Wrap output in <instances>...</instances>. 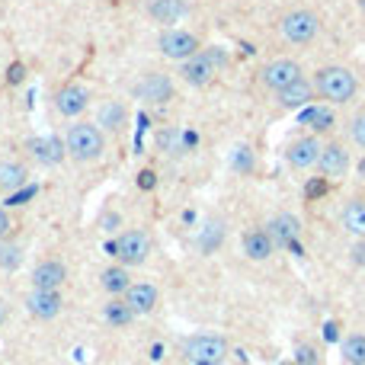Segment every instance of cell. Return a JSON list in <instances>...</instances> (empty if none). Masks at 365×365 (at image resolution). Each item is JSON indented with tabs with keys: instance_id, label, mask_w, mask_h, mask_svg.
I'll return each mask as SVG.
<instances>
[{
	"instance_id": "cell-1",
	"label": "cell",
	"mask_w": 365,
	"mask_h": 365,
	"mask_svg": "<svg viewBox=\"0 0 365 365\" xmlns=\"http://www.w3.org/2000/svg\"><path fill=\"white\" fill-rule=\"evenodd\" d=\"M314 90H317V97H324L327 103L343 106L359 93V77L349 68L327 64V68H321L314 74Z\"/></svg>"
},
{
	"instance_id": "cell-2",
	"label": "cell",
	"mask_w": 365,
	"mask_h": 365,
	"mask_svg": "<svg viewBox=\"0 0 365 365\" xmlns=\"http://www.w3.org/2000/svg\"><path fill=\"white\" fill-rule=\"evenodd\" d=\"M64 148H68V154L74 160H80V164L100 160L106 151V131L93 122H74V125H68Z\"/></svg>"
},
{
	"instance_id": "cell-3",
	"label": "cell",
	"mask_w": 365,
	"mask_h": 365,
	"mask_svg": "<svg viewBox=\"0 0 365 365\" xmlns=\"http://www.w3.org/2000/svg\"><path fill=\"white\" fill-rule=\"evenodd\" d=\"M279 32H282V39L289 42V45H298V49L311 45V42L317 39V32H321V16L308 7H295V10H289V13H282Z\"/></svg>"
},
{
	"instance_id": "cell-4",
	"label": "cell",
	"mask_w": 365,
	"mask_h": 365,
	"mask_svg": "<svg viewBox=\"0 0 365 365\" xmlns=\"http://www.w3.org/2000/svg\"><path fill=\"white\" fill-rule=\"evenodd\" d=\"M227 356V343L221 337L212 333H199V337H189L183 343V359L189 365H221Z\"/></svg>"
},
{
	"instance_id": "cell-5",
	"label": "cell",
	"mask_w": 365,
	"mask_h": 365,
	"mask_svg": "<svg viewBox=\"0 0 365 365\" xmlns=\"http://www.w3.org/2000/svg\"><path fill=\"white\" fill-rule=\"evenodd\" d=\"M116 256L122 266H141V263L151 256V234L148 231H122L116 241Z\"/></svg>"
},
{
	"instance_id": "cell-6",
	"label": "cell",
	"mask_w": 365,
	"mask_h": 365,
	"mask_svg": "<svg viewBox=\"0 0 365 365\" xmlns=\"http://www.w3.org/2000/svg\"><path fill=\"white\" fill-rule=\"evenodd\" d=\"M157 49H160V55L170 58V61H186V58H193L196 52L202 49V45H199V39H196L193 32L170 26V29H164V32H160Z\"/></svg>"
},
{
	"instance_id": "cell-7",
	"label": "cell",
	"mask_w": 365,
	"mask_h": 365,
	"mask_svg": "<svg viewBox=\"0 0 365 365\" xmlns=\"http://www.w3.org/2000/svg\"><path fill=\"white\" fill-rule=\"evenodd\" d=\"M218 74H221L218 64L208 58L205 49H199L193 58H186V61H179V77H183L189 87H208Z\"/></svg>"
},
{
	"instance_id": "cell-8",
	"label": "cell",
	"mask_w": 365,
	"mask_h": 365,
	"mask_svg": "<svg viewBox=\"0 0 365 365\" xmlns=\"http://www.w3.org/2000/svg\"><path fill=\"white\" fill-rule=\"evenodd\" d=\"M301 74V68H298V61H292V58H276V61L263 64L260 71V83L266 90H273V93H279V90H285L289 83H295Z\"/></svg>"
},
{
	"instance_id": "cell-9",
	"label": "cell",
	"mask_w": 365,
	"mask_h": 365,
	"mask_svg": "<svg viewBox=\"0 0 365 365\" xmlns=\"http://www.w3.org/2000/svg\"><path fill=\"white\" fill-rule=\"evenodd\" d=\"M135 97L145 100V103L164 106L173 100V80L167 74H160V71H151V74H145L135 83Z\"/></svg>"
},
{
	"instance_id": "cell-10",
	"label": "cell",
	"mask_w": 365,
	"mask_h": 365,
	"mask_svg": "<svg viewBox=\"0 0 365 365\" xmlns=\"http://www.w3.org/2000/svg\"><path fill=\"white\" fill-rule=\"evenodd\" d=\"M90 100H93V93H90L83 83H64L55 93V109L61 112L64 119H77L80 112H87Z\"/></svg>"
},
{
	"instance_id": "cell-11",
	"label": "cell",
	"mask_w": 365,
	"mask_h": 365,
	"mask_svg": "<svg viewBox=\"0 0 365 365\" xmlns=\"http://www.w3.org/2000/svg\"><path fill=\"white\" fill-rule=\"evenodd\" d=\"M321 138L317 135H304V138L292 141L289 151H285V157H289V164L295 167V170H308V167H317V157H321Z\"/></svg>"
},
{
	"instance_id": "cell-12",
	"label": "cell",
	"mask_w": 365,
	"mask_h": 365,
	"mask_svg": "<svg viewBox=\"0 0 365 365\" xmlns=\"http://www.w3.org/2000/svg\"><path fill=\"white\" fill-rule=\"evenodd\" d=\"M61 295H58V289H32L26 298V308L32 317H42V321H52V317L61 311Z\"/></svg>"
},
{
	"instance_id": "cell-13",
	"label": "cell",
	"mask_w": 365,
	"mask_h": 365,
	"mask_svg": "<svg viewBox=\"0 0 365 365\" xmlns=\"http://www.w3.org/2000/svg\"><path fill=\"white\" fill-rule=\"evenodd\" d=\"M122 298L128 301V308L135 311V314H151L160 301V292H157V285H151V282H131Z\"/></svg>"
},
{
	"instance_id": "cell-14",
	"label": "cell",
	"mask_w": 365,
	"mask_h": 365,
	"mask_svg": "<svg viewBox=\"0 0 365 365\" xmlns=\"http://www.w3.org/2000/svg\"><path fill=\"white\" fill-rule=\"evenodd\" d=\"M266 234L273 237V244L276 247H292V244H298V234H301V221L295 218V215H276V218L266 225Z\"/></svg>"
},
{
	"instance_id": "cell-15",
	"label": "cell",
	"mask_w": 365,
	"mask_h": 365,
	"mask_svg": "<svg viewBox=\"0 0 365 365\" xmlns=\"http://www.w3.org/2000/svg\"><path fill=\"white\" fill-rule=\"evenodd\" d=\"M317 170L321 176H343L349 170V151L343 145H324L321 148V157H317Z\"/></svg>"
},
{
	"instance_id": "cell-16",
	"label": "cell",
	"mask_w": 365,
	"mask_h": 365,
	"mask_svg": "<svg viewBox=\"0 0 365 365\" xmlns=\"http://www.w3.org/2000/svg\"><path fill=\"white\" fill-rule=\"evenodd\" d=\"M68 282V266L61 260H42L32 269V289H61Z\"/></svg>"
},
{
	"instance_id": "cell-17",
	"label": "cell",
	"mask_w": 365,
	"mask_h": 365,
	"mask_svg": "<svg viewBox=\"0 0 365 365\" xmlns=\"http://www.w3.org/2000/svg\"><path fill=\"white\" fill-rule=\"evenodd\" d=\"M314 80H308V77H298L295 83H289L285 90H279V103L285 106V109H304V106L314 100Z\"/></svg>"
},
{
	"instance_id": "cell-18",
	"label": "cell",
	"mask_w": 365,
	"mask_h": 365,
	"mask_svg": "<svg viewBox=\"0 0 365 365\" xmlns=\"http://www.w3.org/2000/svg\"><path fill=\"white\" fill-rule=\"evenodd\" d=\"M186 4L183 0H148V16L157 23H164V26H173V23H179L183 16H186Z\"/></svg>"
},
{
	"instance_id": "cell-19",
	"label": "cell",
	"mask_w": 365,
	"mask_h": 365,
	"mask_svg": "<svg viewBox=\"0 0 365 365\" xmlns=\"http://www.w3.org/2000/svg\"><path fill=\"white\" fill-rule=\"evenodd\" d=\"M241 247H244V253H247V260H253V263H263V260H269L273 256V237L266 234V231H247L244 234V241H241Z\"/></svg>"
},
{
	"instance_id": "cell-20",
	"label": "cell",
	"mask_w": 365,
	"mask_h": 365,
	"mask_svg": "<svg viewBox=\"0 0 365 365\" xmlns=\"http://www.w3.org/2000/svg\"><path fill=\"white\" fill-rule=\"evenodd\" d=\"M29 151H32L35 160L55 167V164H61L64 160L68 148H64V141H58V138H35V141H29Z\"/></svg>"
},
{
	"instance_id": "cell-21",
	"label": "cell",
	"mask_w": 365,
	"mask_h": 365,
	"mask_svg": "<svg viewBox=\"0 0 365 365\" xmlns=\"http://www.w3.org/2000/svg\"><path fill=\"white\" fill-rule=\"evenodd\" d=\"M301 125H308L311 131H330L333 125H337V116H333V109H327V106H304L301 109Z\"/></svg>"
},
{
	"instance_id": "cell-22",
	"label": "cell",
	"mask_w": 365,
	"mask_h": 365,
	"mask_svg": "<svg viewBox=\"0 0 365 365\" xmlns=\"http://www.w3.org/2000/svg\"><path fill=\"white\" fill-rule=\"evenodd\" d=\"M340 221H343V227L352 237H365V199H352L349 205L343 208Z\"/></svg>"
},
{
	"instance_id": "cell-23",
	"label": "cell",
	"mask_w": 365,
	"mask_h": 365,
	"mask_svg": "<svg viewBox=\"0 0 365 365\" xmlns=\"http://www.w3.org/2000/svg\"><path fill=\"white\" fill-rule=\"evenodd\" d=\"M103 317H106V324H112V327H128L138 314L128 308V301H125V298L116 295V298H112V301L103 308Z\"/></svg>"
},
{
	"instance_id": "cell-24",
	"label": "cell",
	"mask_w": 365,
	"mask_h": 365,
	"mask_svg": "<svg viewBox=\"0 0 365 365\" xmlns=\"http://www.w3.org/2000/svg\"><path fill=\"white\" fill-rule=\"evenodd\" d=\"M26 176L29 170L23 164H13V160L0 164V189H7V193H16L20 186H26Z\"/></svg>"
},
{
	"instance_id": "cell-25",
	"label": "cell",
	"mask_w": 365,
	"mask_h": 365,
	"mask_svg": "<svg viewBox=\"0 0 365 365\" xmlns=\"http://www.w3.org/2000/svg\"><path fill=\"white\" fill-rule=\"evenodd\" d=\"M100 285H103L109 295H125V289L131 285L128 269H125V266H109L103 276H100Z\"/></svg>"
},
{
	"instance_id": "cell-26",
	"label": "cell",
	"mask_w": 365,
	"mask_h": 365,
	"mask_svg": "<svg viewBox=\"0 0 365 365\" xmlns=\"http://www.w3.org/2000/svg\"><path fill=\"white\" fill-rule=\"evenodd\" d=\"M125 116H128V112H125V106L119 103V100H109V103H103V109H100V128L103 131H119L125 125Z\"/></svg>"
},
{
	"instance_id": "cell-27",
	"label": "cell",
	"mask_w": 365,
	"mask_h": 365,
	"mask_svg": "<svg viewBox=\"0 0 365 365\" xmlns=\"http://www.w3.org/2000/svg\"><path fill=\"white\" fill-rule=\"evenodd\" d=\"M343 359L349 365H365V333H352L343 340Z\"/></svg>"
},
{
	"instance_id": "cell-28",
	"label": "cell",
	"mask_w": 365,
	"mask_h": 365,
	"mask_svg": "<svg viewBox=\"0 0 365 365\" xmlns=\"http://www.w3.org/2000/svg\"><path fill=\"white\" fill-rule=\"evenodd\" d=\"M23 263V247L20 244H7V241H0V269H20Z\"/></svg>"
},
{
	"instance_id": "cell-29",
	"label": "cell",
	"mask_w": 365,
	"mask_h": 365,
	"mask_svg": "<svg viewBox=\"0 0 365 365\" xmlns=\"http://www.w3.org/2000/svg\"><path fill=\"white\" fill-rule=\"evenodd\" d=\"M157 145H160V151H167V148L183 151V131H179V128H164L157 135Z\"/></svg>"
},
{
	"instance_id": "cell-30",
	"label": "cell",
	"mask_w": 365,
	"mask_h": 365,
	"mask_svg": "<svg viewBox=\"0 0 365 365\" xmlns=\"http://www.w3.org/2000/svg\"><path fill=\"white\" fill-rule=\"evenodd\" d=\"M253 164H256V160H253V151H250L247 145L237 148V151H234V170H237V173H250V170H253Z\"/></svg>"
},
{
	"instance_id": "cell-31",
	"label": "cell",
	"mask_w": 365,
	"mask_h": 365,
	"mask_svg": "<svg viewBox=\"0 0 365 365\" xmlns=\"http://www.w3.org/2000/svg\"><path fill=\"white\" fill-rule=\"evenodd\" d=\"M349 135H352V141H356L359 148H365V109L352 116V122H349Z\"/></svg>"
},
{
	"instance_id": "cell-32",
	"label": "cell",
	"mask_w": 365,
	"mask_h": 365,
	"mask_svg": "<svg viewBox=\"0 0 365 365\" xmlns=\"http://www.w3.org/2000/svg\"><path fill=\"white\" fill-rule=\"evenodd\" d=\"M327 189H330L327 176H314V179H308V186H304V196H308V199H321V196H327Z\"/></svg>"
},
{
	"instance_id": "cell-33",
	"label": "cell",
	"mask_w": 365,
	"mask_h": 365,
	"mask_svg": "<svg viewBox=\"0 0 365 365\" xmlns=\"http://www.w3.org/2000/svg\"><path fill=\"white\" fill-rule=\"evenodd\" d=\"M295 365H317V349L308 343H301L295 349Z\"/></svg>"
},
{
	"instance_id": "cell-34",
	"label": "cell",
	"mask_w": 365,
	"mask_h": 365,
	"mask_svg": "<svg viewBox=\"0 0 365 365\" xmlns=\"http://www.w3.org/2000/svg\"><path fill=\"white\" fill-rule=\"evenodd\" d=\"M349 260L356 263V266H365V237H359V244H352Z\"/></svg>"
},
{
	"instance_id": "cell-35",
	"label": "cell",
	"mask_w": 365,
	"mask_h": 365,
	"mask_svg": "<svg viewBox=\"0 0 365 365\" xmlns=\"http://www.w3.org/2000/svg\"><path fill=\"white\" fill-rule=\"evenodd\" d=\"M138 186L141 189H154V186H157V173H154V170H141L138 173Z\"/></svg>"
},
{
	"instance_id": "cell-36",
	"label": "cell",
	"mask_w": 365,
	"mask_h": 365,
	"mask_svg": "<svg viewBox=\"0 0 365 365\" xmlns=\"http://www.w3.org/2000/svg\"><path fill=\"white\" fill-rule=\"evenodd\" d=\"M23 77H26V68H23V64H10L7 83H23Z\"/></svg>"
},
{
	"instance_id": "cell-37",
	"label": "cell",
	"mask_w": 365,
	"mask_h": 365,
	"mask_svg": "<svg viewBox=\"0 0 365 365\" xmlns=\"http://www.w3.org/2000/svg\"><path fill=\"white\" fill-rule=\"evenodd\" d=\"M116 227H122V215H116V212L103 215V231H116Z\"/></svg>"
},
{
	"instance_id": "cell-38",
	"label": "cell",
	"mask_w": 365,
	"mask_h": 365,
	"mask_svg": "<svg viewBox=\"0 0 365 365\" xmlns=\"http://www.w3.org/2000/svg\"><path fill=\"white\" fill-rule=\"evenodd\" d=\"M10 227H13V225H10V215L4 212V208H0V241H4V237L10 234Z\"/></svg>"
},
{
	"instance_id": "cell-39",
	"label": "cell",
	"mask_w": 365,
	"mask_h": 365,
	"mask_svg": "<svg viewBox=\"0 0 365 365\" xmlns=\"http://www.w3.org/2000/svg\"><path fill=\"white\" fill-rule=\"evenodd\" d=\"M359 173H362V176H365V157L359 160Z\"/></svg>"
},
{
	"instance_id": "cell-40",
	"label": "cell",
	"mask_w": 365,
	"mask_h": 365,
	"mask_svg": "<svg viewBox=\"0 0 365 365\" xmlns=\"http://www.w3.org/2000/svg\"><path fill=\"white\" fill-rule=\"evenodd\" d=\"M0 324H4V311H0Z\"/></svg>"
},
{
	"instance_id": "cell-41",
	"label": "cell",
	"mask_w": 365,
	"mask_h": 365,
	"mask_svg": "<svg viewBox=\"0 0 365 365\" xmlns=\"http://www.w3.org/2000/svg\"><path fill=\"white\" fill-rule=\"evenodd\" d=\"M359 4H362V10H365V0H359Z\"/></svg>"
},
{
	"instance_id": "cell-42",
	"label": "cell",
	"mask_w": 365,
	"mask_h": 365,
	"mask_svg": "<svg viewBox=\"0 0 365 365\" xmlns=\"http://www.w3.org/2000/svg\"><path fill=\"white\" fill-rule=\"evenodd\" d=\"M282 365H295V362H282Z\"/></svg>"
}]
</instances>
